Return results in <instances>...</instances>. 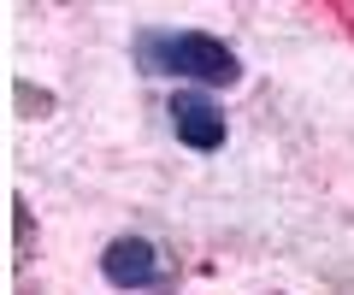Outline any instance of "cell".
I'll use <instances>...</instances> for the list:
<instances>
[{
    "mask_svg": "<svg viewBox=\"0 0 354 295\" xmlns=\"http://www.w3.org/2000/svg\"><path fill=\"white\" fill-rule=\"evenodd\" d=\"M171 130L183 148H195V154H213V148H225V113H218L207 95L183 89L171 95Z\"/></svg>",
    "mask_w": 354,
    "mask_h": 295,
    "instance_id": "cell-3",
    "label": "cell"
},
{
    "mask_svg": "<svg viewBox=\"0 0 354 295\" xmlns=\"http://www.w3.org/2000/svg\"><path fill=\"white\" fill-rule=\"evenodd\" d=\"M101 278L113 289H148V283L165 278V260L148 236H113L106 254H101Z\"/></svg>",
    "mask_w": 354,
    "mask_h": 295,
    "instance_id": "cell-2",
    "label": "cell"
},
{
    "mask_svg": "<svg viewBox=\"0 0 354 295\" xmlns=\"http://www.w3.org/2000/svg\"><path fill=\"white\" fill-rule=\"evenodd\" d=\"M136 59L142 71H160V77H195V83H225V89L242 77V59L201 30H171V36L148 30L136 41Z\"/></svg>",
    "mask_w": 354,
    "mask_h": 295,
    "instance_id": "cell-1",
    "label": "cell"
}]
</instances>
